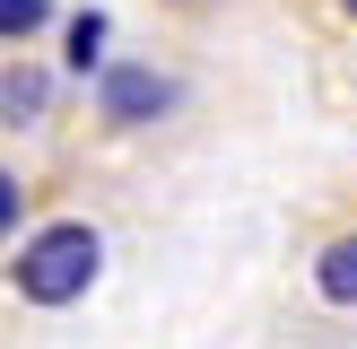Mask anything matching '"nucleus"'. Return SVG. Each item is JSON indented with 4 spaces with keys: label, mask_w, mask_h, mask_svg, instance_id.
Listing matches in <instances>:
<instances>
[{
    "label": "nucleus",
    "mask_w": 357,
    "mask_h": 349,
    "mask_svg": "<svg viewBox=\"0 0 357 349\" xmlns=\"http://www.w3.org/2000/svg\"><path fill=\"white\" fill-rule=\"evenodd\" d=\"M44 114H52V70L9 61V70H0V122H9V131H26V122H44Z\"/></svg>",
    "instance_id": "nucleus-3"
},
{
    "label": "nucleus",
    "mask_w": 357,
    "mask_h": 349,
    "mask_svg": "<svg viewBox=\"0 0 357 349\" xmlns=\"http://www.w3.org/2000/svg\"><path fill=\"white\" fill-rule=\"evenodd\" d=\"M96 271H105V236H96L87 218L35 227V236L17 244V262H9V279H17V297H26V306H70V297L96 288Z\"/></svg>",
    "instance_id": "nucleus-1"
},
{
    "label": "nucleus",
    "mask_w": 357,
    "mask_h": 349,
    "mask_svg": "<svg viewBox=\"0 0 357 349\" xmlns=\"http://www.w3.org/2000/svg\"><path fill=\"white\" fill-rule=\"evenodd\" d=\"M105 35H114V27H105V9H79V17H70V70H79V79L105 61Z\"/></svg>",
    "instance_id": "nucleus-5"
},
{
    "label": "nucleus",
    "mask_w": 357,
    "mask_h": 349,
    "mask_svg": "<svg viewBox=\"0 0 357 349\" xmlns=\"http://www.w3.org/2000/svg\"><path fill=\"white\" fill-rule=\"evenodd\" d=\"M17 218H26V184H17V174L0 166V244L17 236Z\"/></svg>",
    "instance_id": "nucleus-7"
},
{
    "label": "nucleus",
    "mask_w": 357,
    "mask_h": 349,
    "mask_svg": "<svg viewBox=\"0 0 357 349\" xmlns=\"http://www.w3.org/2000/svg\"><path fill=\"white\" fill-rule=\"evenodd\" d=\"M174 96L183 87L157 61H96V122H114V131H139V122L174 114Z\"/></svg>",
    "instance_id": "nucleus-2"
},
{
    "label": "nucleus",
    "mask_w": 357,
    "mask_h": 349,
    "mask_svg": "<svg viewBox=\"0 0 357 349\" xmlns=\"http://www.w3.org/2000/svg\"><path fill=\"white\" fill-rule=\"evenodd\" d=\"M314 288H323L331 306H357V236H340L323 262H314Z\"/></svg>",
    "instance_id": "nucleus-4"
},
{
    "label": "nucleus",
    "mask_w": 357,
    "mask_h": 349,
    "mask_svg": "<svg viewBox=\"0 0 357 349\" xmlns=\"http://www.w3.org/2000/svg\"><path fill=\"white\" fill-rule=\"evenodd\" d=\"M52 27V0H0V44H26Z\"/></svg>",
    "instance_id": "nucleus-6"
},
{
    "label": "nucleus",
    "mask_w": 357,
    "mask_h": 349,
    "mask_svg": "<svg viewBox=\"0 0 357 349\" xmlns=\"http://www.w3.org/2000/svg\"><path fill=\"white\" fill-rule=\"evenodd\" d=\"M340 9H349V17H357V0H340Z\"/></svg>",
    "instance_id": "nucleus-8"
}]
</instances>
